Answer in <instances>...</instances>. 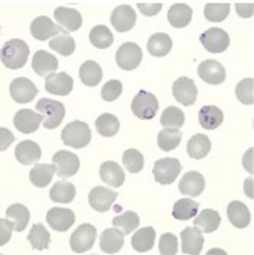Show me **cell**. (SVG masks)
<instances>
[{
	"instance_id": "1",
	"label": "cell",
	"mask_w": 254,
	"mask_h": 255,
	"mask_svg": "<svg viewBox=\"0 0 254 255\" xmlns=\"http://www.w3.org/2000/svg\"><path fill=\"white\" fill-rule=\"evenodd\" d=\"M29 57V46L20 39L8 40L2 48V63L9 69H20Z\"/></svg>"
},
{
	"instance_id": "2",
	"label": "cell",
	"mask_w": 254,
	"mask_h": 255,
	"mask_svg": "<svg viewBox=\"0 0 254 255\" xmlns=\"http://www.w3.org/2000/svg\"><path fill=\"white\" fill-rule=\"evenodd\" d=\"M60 137L66 146L80 149L88 146L89 141H91V128L85 122H79V120L71 122L63 128Z\"/></svg>"
},
{
	"instance_id": "3",
	"label": "cell",
	"mask_w": 254,
	"mask_h": 255,
	"mask_svg": "<svg viewBox=\"0 0 254 255\" xmlns=\"http://www.w3.org/2000/svg\"><path fill=\"white\" fill-rule=\"evenodd\" d=\"M35 109H37L39 114H42L43 117L42 125L46 129L57 128L65 117V105L56 100H51V99H40L35 103Z\"/></svg>"
},
{
	"instance_id": "4",
	"label": "cell",
	"mask_w": 254,
	"mask_h": 255,
	"mask_svg": "<svg viewBox=\"0 0 254 255\" xmlns=\"http://www.w3.org/2000/svg\"><path fill=\"white\" fill-rule=\"evenodd\" d=\"M131 111L140 120H151L159 111V100L154 94L140 91L131 102Z\"/></svg>"
},
{
	"instance_id": "5",
	"label": "cell",
	"mask_w": 254,
	"mask_h": 255,
	"mask_svg": "<svg viewBox=\"0 0 254 255\" xmlns=\"http://www.w3.org/2000/svg\"><path fill=\"white\" fill-rule=\"evenodd\" d=\"M96 237H97V231L93 225H89V223L80 225L74 232H72L71 239H69V246H71L72 252L85 254L86 251L93 248V245L96 242Z\"/></svg>"
},
{
	"instance_id": "6",
	"label": "cell",
	"mask_w": 254,
	"mask_h": 255,
	"mask_svg": "<svg viewBox=\"0 0 254 255\" xmlns=\"http://www.w3.org/2000/svg\"><path fill=\"white\" fill-rule=\"evenodd\" d=\"M180 169H182V165H180L177 158H160L154 163L153 175L157 183L171 185L179 177Z\"/></svg>"
},
{
	"instance_id": "7",
	"label": "cell",
	"mask_w": 254,
	"mask_h": 255,
	"mask_svg": "<svg viewBox=\"0 0 254 255\" xmlns=\"http://www.w3.org/2000/svg\"><path fill=\"white\" fill-rule=\"evenodd\" d=\"M201 42L208 52L221 54L230 46V35L222 28H211L201 35Z\"/></svg>"
},
{
	"instance_id": "8",
	"label": "cell",
	"mask_w": 254,
	"mask_h": 255,
	"mask_svg": "<svg viewBox=\"0 0 254 255\" xmlns=\"http://www.w3.org/2000/svg\"><path fill=\"white\" fill-rule=\"evenodd\" d=\"M52 163L56 166L57 175L62 178L76 175L80 168L79 157L74 152H68V151H57L52 155Z\"/></svg>"
},
{
	"instance_id": "9",
	"label": "cell",
	"mask_w": 254,
	"mask_h": 255,
	"mask_svg": "<svg viewBox=\"0 0 254 255\" xmlns=\"http://www.w3.org/2000/svg\"><path fill=\"white\" fill-rule=\"evenodd\" d=\"M116 62L125 71L136 69L142 62V49L136 43H123L116 52Z\"/></svg>"
},
{
	"instance_id": "10",
	"label": "cell",
	"mask_w": 254,
	"mask_h": 255,
	"mask_svg": "<svg viewBox=\"0 0 254 255\" xmlns=\"http://www.w3.org/2000/svg\"><path fill=\"white\" fill-rule=\"evenodd\" d=\"M65 29L62 26L54 25V22L49 19V17L40 15L35 17L31 23V34L35 40H48V39H54L56 35L63 34Z\"/></svg>"
},
{
	"instance_id": "11",
	"label": "cell",
	"mask_w": 254,
	"mask_h": 255,
	"mask_svg": "<svg viewBox=\"0 0 254 255\" xmlns=\"http://www.w3.org/2000/svg\"><path fill=\"white\" fill-rule=\"evenodd\" d=\"M9 94H11L12 100L17 103H29L35 96H37V86H35L29 79L19 77L11 82Z\"/></svg>"
},
{
	"instance_id": "12",
	"label": "cell",
	"mask_w": 254,
	"mask_h": 255,
	"mask_svg": "<svg viewBox=\"0 0 254 255\" xmlns=\"http://www.w3.org/2000/svg\"><path fill=\"white\" fill-rule=\"evenodd\" d=\"M117 198V192L113 191V189H108V188H103V186H96L91 189L88 195V200H89V205L91 208L97 212H106L110 211L111 206L114 205Z\"/></svg>"
},
{
	"instance_id": "13",
	"label": "cell",
	"mask_w": 254,
	"mask_h": 255,
	"mask_svg": "<svg viewBox=\"0 0 254 255\" xmlns=\"http://www.w3.org/2000/svg\"><path fill=\"white\" fill-rule=\"evenodd\" d=\"M173 96L174 99L185 106H191L197 99V86L188 77H180L173 83Z\"/></svg>"
},
{
	"instance_id": "14",
	"label": "cell",
	"mask_w": 254,
	"mask_h": 255,
	"mask_svg": "<svg viewBox=\"0 0 254 255\" xmlns=\"http://www.w3.org/2000/svg\"><path fill=\"white\" fill-rule=\"evenodd\" d=\"M48 225L57 232H66L76 222V215L71 209L65 208H52L46 214Z\"/></svg>"
},
{
	"instance_id": "15",
	"label": "cell",
	"mask_w": 254,
	"mask_h": 255,
	"mask_svg": "<svg viewBox=\"0 0 254 255\" xmlns=\"http://www.w3.org/2000/svg\"><path fill=\"white\" fill-rule=\"evenodd\" d=\"M40 123H43V117L39 113L31 109H20L14 116V125L22 134H32L39 129Z\"/></svg>"
},
{
	"instance_id": "16",
	"label": "cell",
	"mask_w": 254,
	"mask_h": 255,
	"mask_svg": "<svg viewBox=\"0 0 254 255\" xmlns=\"http://www.w3.org/2000/svg\"><path fill=\"white\" fill-rule=\"evenodd\" d=\"M197 74L204 82L210 85H221L227 79V71L225 68L216 60H205L199 65Z\"/></svg>"
},
{
	"instance_id": "17",
	"label": "cell",
	"mask_w": 254,
	"mask_h": 255,
	"mask_svg": "<svg viewBox=\"0 0 254 255\" xmlns=\"http://www.w3.org/2000/svg\"><path fill=\"white\" fill-rule=\"evenodd\" d=\"M136 11L130 5H120L111 12V25L119 32H126L136 25Z\"/></svg>"
},
{
	"instance_id": "18",
	"label": "cell",
	"mask_w": 254,
	"mask_h": 255,
	"mask_svg": "<svg viewBox=\"0 0 254 255\" xmlns=\"http://www.w3.org/2000/svg\"><path fill=\"white\" fill-rule=\"evenodd\" d=\"M72 85L74 82L66 72H54L45 79V89L54 96H68L72 91Z\"/></svg>"
},
{
	"instance_id": "19",
	"label": "cell",
	"mask_w": 254,
	"mask_h": 255,
	"mask_svg": "<svg viewBox=\"0 0 254 255\" xmlns=\"http://www.w3.org/2000/svg\"><path fill=\"white\" fill-rule=\"evenodd\" d=\"M205 189V178L201 172L190 171L179 181V191L188 197H199Z\"/></svg>"
},
{
	"instance_id": "20",
	"label": "cell",
	"mask_w": 254,
	"mask_h": 255,
	"mask_svg": "<svg viewBox=\"0 0 254 255\" xmlns=\"http://www.w3.org/2000/svg\"><path fill=\"white\" fill-rule=\"evenodd\" d=\"M32 69L37 76L40 77H46L49 74H54L59 68V60L52 56V54L46 52V51H37L32 57Z\"/></svg>"
},
{
	"instance_id": "21",
	"label": "cell",
	"mask_w": 254,
	"mask_h": 255,
	"mask_svg": "<svg viewBox=\"0 0 254 255\" xmlns=\"http://www.w3.org/2000/svg\"><path fill=\"white\" fill-rule=\"evenodd\" d=\"M54 19H56L66 32L77 31L82 26V15L74 8L59 6L54 9Z\"/></svg>"
},
{
	"instance_id": "22",
	"label": "cell",
	"mask_w": 254,
	"mask_h": 255,
	"mask_svg": "<svg viewBox=\"0 0 254 255\" xmlns=\"http://www.w3.org/2000/svg\"><path fill=\"white\" fill-rule=\"evenodd\" d=\"M180 239H182V252L190 255L201 254L204 248V235L197 228H185L180 232Z\"/></svg>"
},
{
	"instance_id": "23",
	"label": "cell",
	"mask_w": 254,
	"mask_h": 255,
	"mask_svg": "<svg viewBox=\"0 0 254 255\" xmlns=\"http://www.w3.org/2000/svg\"><path fill=\"white\" fill-rule=\"evenodd\" d=\"M42 157L40 146L35 141L25 140L20 141L15 148V158L20 165H34L37 163Z\"/></svg>"
},
{
	"instance_id": "24",
	"label": "cell",
	"mask_w": 254,
	"mask_h": 255,
	"mask_svg": "<svg viewBox=\"0 0 254 255\" xmlns=\"http://www.w3.org/2000/svg\"><path fill=\"white\" fill-rule=\"evenodd\" d=\"M100 178L111 188H120L125 183V172L116 161H103L100 165Z\"/></svg>"
},
{
	"instance_id": "25",
	"label": "cell",
	"mask_w": 254,
	"mask_h": 255,
	"mask_svg": "<svg viewBox=\"0 0 254 255\" xmlns=\"http://www.w3.org/2000/svg\"><path fill=\"white\" fill-rule=\"evenodd\" d=\"M227 214H228L230 223L239 229H244L251 223L250 209L242 202H231L227 208Z\"/></svg>"
},
{
	"instance_id": "26",
	"label": "cell",
	"mask_w": 254,
	"mask_h": 255,
	"mask_svg": "<svg viewBox=\"0 0 254 255\" xmlns=\"http://www.w3.org/2000/svg\"><path fill=\"white\" fill-rule=\"evenodd\" d=\"M123 232L117 228L105 229L100 235V249L105 254H117L123 246Z\"/></svg>"
},
{
	"instance_id": "27",
	"label": "cell",
	"mask_w": 254,
	"mask_h": 255,
	"mask_svg": "<svg viewBox=\"0 0 254 255\" xmlns=\"http://www.w3.org/2000/svg\"><path fill=\"white\" fill-rule=\"evenodd\" d=\"M193 19V9L187 3H174L168 9V22L174 28H185Z\"/></svg>"
},
{
	"instance_id": "28",
	"label": "cell",
	"mask_w": 254,
	"mask_h": 255,
	"mask_svg": "<svg viewBox=\"0 0 254 255\" xmlns=\"http://www.w3.org/2000/svg\"><path fill=\"white\" fill-rule=\"evenodd\" d=\"M219 226H221V215L214 209H204L194 218V228L205 234H211L217 231Z\"/></svg>"
},
{
	"instance_id": "29",
	"label": "cell",
	"mask_w": 254,
	"mask_h": 255,
	"mask_svg": "<svg viewBox=\"0 0 254 255\" xmlns=\"http://www.w3.org/2000/svg\"><path fill=\"white\" fill-rule=\"evenodd\" d=\"M211 151V141L204 134H196L188 140L187 144V152L194 160H202L208 155Z\"/></svg>"
},
{
	"instance_id": "30",
	"label": "cell",
	"mask_w": 254,
	"mask_h": 255,
	"mask_svg": "<svg viewBox=\"0 0 254 255\" xmlns=\"http://www.w3.org/2000/svg\"><path fill=\"white\" fill-rule=\"evenodd\" d=\"M148 52L154 57H165L167 54H170L171 48H173V40L168 34L165 32H157L154 35H151L148 40Z\"/></svg>"
},
{
	"instance_id": "31",
	"label": "cell",
	"mask_w": 254,
	"mask_h": 255,
	"mask_svg": "<svg viewBox=\"0 0 254 255\" xmlns=\"http://www.w3.org/2000/svg\"><path fill=\"white\" fill-rule=\"evenodd\" d=\"M49 198L56 203H71L76 198V188L66 180H60L49 189Z\"/></svg>"
},
{
	"instance_id": "32",
	"label": "cell",
	"mask_w": 254,
	"mask_h": 255,
	"mask_svg": "<svg viewBox=\"0 0 254 255\" xmlns=\"http://www.w3.org/2000/svg\"><path fill=\"white\" fill-rule=\"evenodd\" d=\"M224 122V113L217 106H204L199 111V123L205 129H217Z\"/></svg>"
},
{
	"instance_id": "33",
	"label": "cell",
	"mask_w": 254,
	"mask_h": 255,
	"mask_svg": "<svg viewBox=\"0 0 254 255\" xmlns=\"http://www.w3.org/2000/svg\"><path fill=\"white\" fill-rule=\"evenodd\" d=\"M79 76L83 85L86 86H97L102 80V68L99 63L93 62V60H86L85 63H82L80 69H79Z\"/></svg>"
},
{
	"instance_id": "34",
	"label": "cell",
	"mask_w": 254,
	"mask_h": 255,
	"mask_svg": "<svg viewBox=\"0 0 254 255\" xmlns=\"http://www.w3.org/2000/svg\"><path fill=\"white\" fill-rule=\"evenodd\" d=\"M54 172H56V166H54V163H52V165H45V163H42V165H35L31 169L29 180H31V183L34 186L45 188V186H48L51 183Z\"/></svg>"
},
{
	"instance_id": "35",
	"label": "cell",
	"mask_w": 254,
	"mask_h": 255,
	"mask_svg": "<svg viewBox=\"0 0 254 255\" xmlns=\"http://www.w3.org/2000/svg\"><path fill=\"white\" fill-rule=\"evenodd\" d=\"M154 240H156V231L151 226H148V228L139 229L133 235L131 245H133L134 251H137V252H148L153 249Z\"/></svg>"
},
{
	"instance_id": "36",
	"label": "cell",
	"mask_w": 254,
	"mask_h": 255,
	"mask_svg": "<svg viewBox=\"0 0 254 255\" xmlns=\"http://www.w3.org/2000/svg\"><path fill=\"white\" fill-rule=\"evenodd\" d=\"M28 242H29L32 249H35V251H45L51 245V235H49V232L46 231L45 226H42L40 223H35L31 228V231H29Z\"/></svg>"
},
{
	"instance_id": "37",
	"label": "cell",
	"mask_w": 254,
	"mask_h": 255,
	"mask_svg": "<svg viewBox=\"0 0 254 255\" xmlns=\"http://www.w3.org/2000/svg\"><path fill=\"white\" fill-rule=\"evenodd\" d=\"M196 214H199V203L191 198H180L174 203L173 208V217L176 220H190Z\"/></svg>"
},
{
	"instance_id": "38",
	"label": "cell",
	"mask_w": 254,
	"mask_h": 255,
	"mask_svg": "<svg viewBox=\"0 0 254 255\" xmlns=\"http://www.w3.org/2000/svg\"><path fill=\"white\" fill-rule=\"evenodd\" d=\"M182 140V132L179 129H171V128H165L163 131L159 132L157 135V144L162 151L170 152L174 151Z\"/></svg>"
},
{
	"instance_id": "39",
	"label": "cell",
	"mask_w": 254,
	"mask_h": 255,
	"mask_svg": "<svg viewBox=\"0 0 254 255\" xmlns=\"http://www.w3.org/2000/svg\"><path fill=\"white\" fill-rule=\"evenodd\" d=\"M89 42L97 49H106L113 45L114 37H113V32L105 25H97L89 32Z\"/></svg>"
},
{
	"instance_id": "40",
	"label": "cell",
	"mask_w": 254,
	"mask_h": 255,
	"mask_svg": "<svg viewBox=\"0 0 254 255\" xmlns=\"http://www.w3.org/2000/svg\"><path fill=\"white\" fill-rule=\"evenodd\" d=\"M6 217H9V218H12V220H14V229L17 232H22V231H25V228L29 223L31 214H29L26 206L15 203V205H11L6 209Z\"/></svg>"
},
{
	"instance_id": "41",
	"label": "cell",
	"mask_w": 254,
	"mask_h": 255,
	"mask_svg": "<svg viewBox=\"0 0 254 255\" xmlns=\"http://www.w3.org/2000/svg\"><path fill=\"white\" fill-rule=\"evenodd\" d=\"M96 128L97 132L103 137H114L119 132V119L113 114H102L97 120H96Z\"/></svg>"
},
{
	"instance_id": "42",
	"label": "cell",
	"mask_w": 254,
	"mask_h": 255,
	"mask_svg": "<svg viewBox=\"0 0 254 255\" xmlns=\"http://www.w3.org/2000/svg\"><path fill=\"white\" fill-rule=\"evenodd\" d=\"M139 223H140V218L133 211H126V212L114 217V220H113V225L117 229H120L123 234H131L134 229H137Z\"/></svg>"
},
{
	"instance_id": "43",
	"label": "cell",
	"mask_w": 254,
	"mask_h": 255,
	"mask_svg": "<svg viewBox=\"0 0 254 255\" xmlns=\"http://www.w3.org/2000/svg\"><path fill=\"white\" fill-rule=\"evenodd\" d=\"M160 123L163 128H171V129H179L185 123V114L177 109L176 106H170L163 111L160 117Z\"/></svg>"
},
{
	"instance_id": "44",
	"label": "cell",
	"mask_w": 254,
	"mask_h": 255,
	"mask_svg": "<svg viewBox=\"0 0 254 255\" xmlns=\"http://www.w3.org/2000/svg\"><path fill=\"white\" fill-rule=\"evenodd\" d=\"M49 48L54 49L56 52H59V54H62V56L68 57L76 51V42H74V39L71 37V35L63 32L60 35H56L54 39H51Z\"/></svg>"
},
{
	"instance_id": "45",
	"label": "cell",
	"mask_w": 254,
	"mask_h": 255,
	"mask_svg": "<svg viewBox=\"0 0 254 255\" xmlns=\"http://www.w3.org/2000/svg\"><path fill=\"white\" fill-rule=\"evenodd\" d=\"M122 161L126 168V171L131 174H137L143 169V155L142 152H139L137 149H126L123 152Z\"/></svg>"
},
{
	"instance_id": "46",
	"label": "cell",
	"mask_w": 254,
	"mask_h": 255,
	"mask_svg": "<svg viewBox=\"0 0 254 255\" xmlns=\"http://www.w3.org/2000/svg\"><path fill=\"white\" fill-rule=\"evenodd\" d=\"M236 97L244 105H253L254 103V79L248 77V79L241 80L238 86H236Z\"/></svg>"
},
{
	"instance_id": "47",
	"label": "cell",
	"mask_w": 254,
	"mask_h": 255,
	"mask_svg": "<svg viewBox=\"0 0 254 255\" xmlns=\"http://www.w3.org/2000/svg\"><path fill=\"white\" fill-rule=\"evenodd\" d=\"M207 20L210 22H224L230 14L228 3H208L204 9Z\"/></svg>"
},
{
	"instance_id": "48",
	"label": "cell",
	"mask_w": 254,
	"mask_h": 255,
	"mask_svg": "<svg viewBox=\"0 0 254 255\" xmlns=\"http://www.w3.org/2000/svg\"><path fill=\"white\" fill-rule=\"evenodd\" d=\"M179 243H177V237L171 232H165L160 237L159 242V252L162 255H174L177 254Z\"/></svg>"
},
{
	"instance_id": "49",
	"label": "cell",
	"mask_w": 254,
	"mask_h": 255,
	"mask_svg": "<svg viewBox=\"0 0 254 255\" xmlns=\"http://www.w3.org/2000/svg\"><path fill=\"white\" fill-rule=\"evenodd\" d=\"M122 94V82L120 80H110L103 85L102 89V99L105 102H114Z\"/></svg>"
},
{
	"instance_id": "50",
	"label": "cell",
	"mask_w": 254,
	"mask_h": 255,
	"mask_svg": "<svg viewBox=\"0 0 254 255\" xmlns=\"http://www.w3.org/2000/svg\"><path fill=\"white\" fill-rule=\"evenodd\" d=\"M12 229H14V223L5 220V218L0 220V246H5L9 242Z\"/></svg>"
},
{
	"instance_id": "51",
	"label": "cell",
	"mask_w": 254,
	"mask_h": 255,
	"mask_svg": "<svg viewBox=\"0 0 254 255\" xmlns=\"http://www.w3.org/2000/svg\"><path fill=\"white\" fill-rule=\"evenodd\" d=\"M137 8H139V11H140L143 15L151 17V15H156V14L160 12L162 3H137Z\"/></svg>"
},
{
	"instance_id": "52",
	"label": "cell",
	"mask_w": 254,
	"mask_h": 255,
	"mask_svg": "<svg viewBox=\"0 0 254 255\" xmlns=\"http://www.w3.org/2000/svg\"><path fill=\"white\" fill-rule=\"evenodd\" d=\"M236 11L244 19H250V17H253V11H254L253 3H238L236 5Z\"/></svg>"
},
{
	"instance_id": "53",
	"label": "cell",
	"mask_w": 254,
	"mask_h": 255,
	"mask_svg": "<svg viewBox=\"0 0 254 255\" xmlns=\"http://www.w3.org/2000/svg\"><path fill=\"white\" fill-rule=\"evenodd\" d=\"M0 135H2V144H0V149L5 151L9 146V144L12 143L14 135L6 129V128H0Z\"/></svg>"
},
{
	"instance_id": "54",
	"label": "cell",
	"mask_w": 254,
	"mask_h": 255,
	"mask_svg": "<svg viewBox=\"0 0 254 255\" xmlns=\"http://www.w3.org/2000/svg\"><path fill=\"white\" fill-rule=\"evenodd\" d=\"M253 148L251 149H248L247 151V154H245V158H244V165H245V169L250 172V174H253Z\"/></svg>"
},
{
	"instance_id": "55",
	"label": "cell",
	"mask_w": 254,
	"mask_h": 255,
	"mask_svg": "<svg viewBox=\"0 0 254 255\" xmlns=\"http://www.w3.org/2000/svg\"><path fill=\"white\" fill-rule=\"evenodd\" d=\"M245 194H247L250 198H253V178H248V180L245 181Z\"/></svg>"
}]
</instances>
